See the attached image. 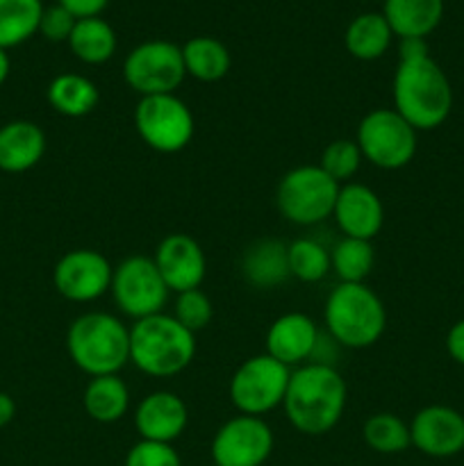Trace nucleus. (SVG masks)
<instances>
[{
    "label": "nucleus",
    "instance_id": "obj_1",
    "mask_svg": "<svg viewBox=\"0 0 464 466\" xmlns=\"http://www.w3.org/2000/svg\"><path fill=\"white\" fill-rule=\"evenodd\" d=\"M346 400L348 390L337 367L308 362L291 371L282 408L296 431L317 437L341 421Z\"/></svg>",
    "mask_w": 464,
    "mask_h": 466
},
{
    "label": "nucleus",
    "instance_id": "obj_2",
    "mask_svg": "<svg viewBox=\"0 0 464 466\" xmlns=\"http://www.w3.org/2000/svg\"><path fill=\"white\" fill-rule=\"evenodd\" d=\"M394 109L414 130H435L453 109V89L439 64L428 55L400 59L394 73Z\"/></svg>",
    "mask_w": 464,
    "mask_h": 466
},
{
    "label": "nucleus",
    "instance_id": "obj_3",
    "mask_svg": "<svg viewBox=\"0 0 464 466\" xmlns=\"http://www.w3.org/2000/svg\"><path fill=\"white\" fill-rule=\"evenodd\" d=\"M194 358L196 335L173 314H153L130 328V362L146 376H177Z\"/></svg>",
    "mask_w": 464,
    "mask_h": 466
},
{
    "label": "nucleus",
    "instance_id": "obj_4",
    "mask_svg": "<svg viewBox=\"0 0 464 466\" xmlns=\"http://www.w3.org/2000/svg\"><path fill=\"white\" fill-rule=\"evenodd\" d=\"M66 350L86 376H116L130 362V328L107 312L80 314L68 326Z\"/></svg>",
    "mask_w": 464,
    "mask_h": 466
},
{
    "label": "nucleus",
    "instance_id": "obj_5",
    "mask_svg": "<svg viewBox=\"0 0 464 466\" xmlns=\"http://www.w3.org/2000/svg\"><path fill=\"white\" fill-rule=\"evenodd\" d=\"M326 330L341 349H368L387 328V312L376 291L364 282H339L323 309Z\"/></svg>",
    "mask_w": 464,
    "mask_h": 466
},
{
    "label": "nucleus",
    "instance_id": "obj_6",
    "mask_svg": "<svg viewBox=\"0 0 464 466\" xmlns=\"http://www.w3.org/2000/svg\"><path fill=\"white\" fill-rule=\"evenodd\" d=\"M339 187L318 164L291 168L277 182V212L296 226H317L332 217Z\"/></svg>",
    "mask_w": 464,
    "mask_h": 466
},
{
    "label": "nucleus",
    "instance_id": "obj_7",
    "mask_svg": "<svg viewBox=\"0 0 464 466\" xmlns=\"http://www.w3.org/2000/svg\"><path fill=\"white\" fill-rule=\"evenodd\" d=\"M355 141L362 157L385 171L408 167L417 155V130L389 107L371 109L359 121Z\"/></svg>",
    "mask_w": 464,
    "mask_h": 466
},
{
    "label": "nucleus",
    "instance_id": "obj_8",
    "mask_svg": "<svg viewBox=\"0 0 464 466\" xmlns=\"http://www.w3.org/2000/svg\"><path fill=\"white\" fill-rule=\"evenodd\" d=\"M135 130L157 153H180L194 139L196 121L185 100L176 94L146 96L135 107Z\"/></svg>",
    "mask_w": 464,
    "mask_h": 466
},
{
    "label": "nucleus",
    "instance_id": "obj_9",
    "mask_svg": "<svg viewBox=\"0 0 464 466\" xmlns=\"http://www.w3.org/2000/svg\"><path fill=\"white\" fill-rule=\"evenodd\" d=\"M123 77L141 98L176 94L187 77L182 46L166 39H150L135 46L123 62Z\"/></svg>",
    "mask_w": 464,
    "mask_h": 466
},
{
    "label": "nucleus",
    "instance_id": "obj_10",
    "mask_svg": "<svg viewBox=\"0 0 464 466\" xmlns=\"http://www.w3.org/2000/svg\"><path fill=\"white\" fill-rule=\"evenodd\" d=\"M291 369L271 355H253L239 364L230 380V400L239 414L264 417L280 408L289 385Z\"/></svg>",
    "mask_w": 464,
    "mask_h": 466
},
{
    "label": "nucleus",
    "instance_id": "obj_11",
    "mask_svg": "<svg viewBox=\"0 0 464 466\" xmlns=\"http://www.w3.org/2000/svg\"><path fill=\"white\" fill-rule=\"evenodd\" d=\"M112 299L126 317L139 319L162 312L168 300V287L159 276L153 258L130 255L112 273Z\"/></svg>",
    "mask_w": 464,
    "mask_h": 466
},
{
    "label": "nucleus",
    "instance_id": "obj_12",
    "mask_svg": "<svg viewBox=\"0 0 464 466\" xmlns=\"http://www.w3.org/2000/svg\"><path fill=\"white\" fill-rule=\"evenodd\" d=\"M271 453L273 431L262 417H232L212 440L214 466H262Z\"/></svg>",
    "mask_w": 464,
    "mask_h": 466
},
{
    "label": "nucleus",
    "instance_id": "obj_13",
    "mask_svg": "<svg viewBox=\"0 0 464 466\" xmlns=\"http://www.w3.org/2000/svg\"><path fill=\"white\" fill-rule=\"evenodd\" d=\"M114 267L94 248L68 250L59 258L53 271V285L59 296L71 303H91L112 285Z\"/></svg>",
    "mask_w": 464,
    "mask_h": 466
},
{
    "label": "nucleus",
    "instance_id": "obj_14",
    "mask_svg": "<svg viewBox=\"0 0 464 466\" xmlns=\"http://www.w3.org/2000/svg\"><path fill=\"white\" fill-rule=\"evenodd\" d=\"M153 262L159 276L166 282L168 291H176V294L200 289L205 271H207L203 248L194 237L185 235V232H173V235L164 237L155 248Z\"/></svg>",
    "mask_w": 464,
    "mask_h": 466
},
{
    "label": "nucleus",
    "instance_id": "obj_15",
    "mask_svg": "<svg viewBox=\"0 0 464 466\" xmlns=\"http://www.w3.org/2000/svg\"><path fill=\"white\" fill-rule=\"evenodd\" d=\"M409 440L428 458H453L464 451V417L446 405H428L414 414Z\"/></svg>",
    "mask_w": 464,
    "mask_h": 466
},
{
    "label": "nucleus",
    "instance_id": "obj_16",
    "mask_svg": "<svg viewBox=\"0 0 464 466\" xmlns=\"http://www.w3.org/2000/svg\"><path fill=\"white\" fill-rule=\"evenodd\" d=\"M332 218L337 221L344 237L373 241L385 223V208L382 200L371 187L359 182H346L337 194Z\"/></svg>",
    "mask_w": 464,
    "mask_h": 466
},
{
    "label": "nucleus",
    "instance_id": "obj_17",
    "mask_svg": "<svg viewBox=\"0 0 464 466\" xmlns=\"http://www.w3.org/2000/svg\"><path fill=\"white\" fill-rule=\"evenodd\" d=\"M189 423L185 400L173 391H153L135 410V428L141 440L173 444Z\"/></svg>",
    "mask_w": 464,
    "mask_h": 466
},
{
    "label": "nucleus",
    "instance_id": "obj_18",
    "mask_svg": "<svg viewBox=\"0 0 464 466\" xmlns=\"http://www.w3.org/2000/svg\"><path fill=\"white\" fill-rule=\"evenodd\" d=\"M318 326L303 312H287L277 317L267 330V355L285 367H303L309 362L318 341Z\"/></svg>",
    "mask_w": 464,
    "mask_h": 466
},
{
    "label": "nucleus",
    "instance_id": "obj_19",
    "mask_svg": "<svg viewBox=\"0 0 464 466\" xmlns=\"http://www.w3.org/2000/svg\"><path fill=\"white\" fill-rule=\"evenodd\" d=\"M45 153V132L35 121L16 118L0 126V171L25 173Z\"/></svg>",
    "mask_w": 464,
    "mask_h": 466
},
{
    "label": "nucleus",
    "instance_id": "obj_20",
    "mask_svg": "<svg viewBox=\"0 0 464 466\" xmlns=\"http://www.w3.org/2000/svg\"><path fill=\"white\" fill-rule=\"evenodd\" d=\"M241 276L255 289L280 287L289 273L287 244L280 239H257L241 255Z\"/></svg>",
    "mask_w": 464,
    "mask_h": 466
},
{
    "label": "nucleus",
    "instance_id": "obj_21",
    "mask_svg": "<svg viewBox=\"0 0 464 466\" xmlns=\"http://www.w3.org/2000/svg\"><path fill=\"white\" fill-rule=\"evenodd\" d=\"M382 16L398 39H426L444 16V0H385Z\"/></svg>",
    "mask_w": 464,
    "mask_h": 466
},
{
    "label": "nucleus",
    "instance_id": "obj_22",
    "mask_svg": "<svg viewBox=\"0 0 464 466\" xmlns=\"http://www.w3.org/2000/svg\"><path fill=\"white\" fill-rule=\"evenodd\" d=\"M50 107L66 118H82L96 109L100 91L94 82L80 73H59L45 89Z\"/></svg>",
    "mask_w": 464,
    "mask_h": 466
},
{
    "label": "nucleus",
    "instance_id": "obj_23",
    "mask_svg": "<svg viewBox=\"0 0 464 466\" xmlns=\"http://www.w3.org/2000/svg\"><path fill=\"white\" fill-rule=\"evenodd\" d=\"M394 32L382 12H364L348 23L344 35L346 50L359 62H373L380 59L389 50Z\"/></svg>",
    "mask_w": 464,
    "mask_h": 466
},
{
    "label": "nucleus",
    "instance_id": "obj_24",
    "mask_svg": "<svg viewBox=\"0 0 464 466\" xmlns=\"http://www.w3.org/2000/svg\"><path fill=\"white\" fill-rule=\"evenodd\" d=\"M66 44L80 62L98 66L116 53V32L103 16L77 18Z\"/></svg>",
    "mask_w": 464,
    "mask_h": 466
},
{
    "label": "nucleus",
    "instance_id": "obj_25",
    "mask_svg": "<svg viewBox=\"0 0 464 466\" xmlns=\"http://www.w3.org/2000/svg\"><path fill=\"white\" fill-rule=\"evenodd\" d=\"M82 405L86 414L98 423H116L126 417L130 408V390L116 376L91 378L82 394Z\"/></svg>",
    "mask_w": 464,
    "mask_h": 466
},
{
    "label": "nucleus",
    "instance_id": "obj_26",
    "mask_svg": "<svg viewBox=\"0 0 464 466\" xmlns=\"http://www.w3.org/2000/svg\"><path fill=\"white\" fill-rule=\"evenodd\" d=\"M182 59H185V71L198 82H218L230 71V50L226 44L214 36L200 35L191 36L182 46Z\"/></svg>",
    "mask_w": 464,
    "mask_h": 466
},
{
    "label": "nucleus",
    "instance_id": "obj_27",
    "mask_svg": "<svg viewBox=\"0 0 464 466\" xmlns=\"http://www.w3.org/2000/svg\"><path fill=\"white\" fill-rule=\"evenodd\" d=\"M41 14V0H0V48H16L32 39L39 32Z\"/></svg>",
    "mask_w": 464,
    "mask_h": 466
},
{
    "label": "nucleus",
    "instance_id": "obj_28",
    "mask_svg": "<svg viewBox=\"0 0 464 466\" xmlns=\"http://www.w3.org/2000/svg\"><path fill=\"white\" fill-rule=\"evenodd\" d=\"M373 264H376V250L371 241L344 237L330 250V271H335L339 282L346 285L367 280L373 271Z\"/></svg>",
    "mask_w": 464,
    "mask_h": 466
},
{
    "label": "nucleus",
    "instance_id": "obj_29",
    "mask_svg": "<svg viewBox=\"0 0 464 466\" xmlns=\"http://www.w3.org/2000/svg\"><path fill=\"white\" fill-rule=\"evenodd\" d=\"M362 435L368 449L382 455L403 453L408 446H412L408 423L389 412L371 414L367 423H364Z\"/></svg>",
    "mask_w": 464,
    "mask_h": 466
},
{
    "label": "nucleus",
    "instance_id": "obj_30",
    "mask_svg": "<svg viewBox=\"0 0 464 466\" xmlns=\"http://www.w3.org/2000/svg\"><path fill=\"white\" fill-rule=\"evenodd\" d=\"M291 278L300 282H318L330 271V250L317 239H296L287 246Z\"/></svg>",
    "mask_w": 464,
    "mask_h": 466
},
{
    "label": "nucleus",
    "instance_id": "obj_31",
    "mask_svg": "<svg viewBox=\"0 0 464 466\" xmlns=\"http://www.w3.org/2000/svg\"><path fill=\"white\" fill-rule=\"evenodd\" d=\"M362 153H359L358 141L353 139H335L323 148L321 162L318 167L337 182V185H346L355 173L359 171L362 164Z\"/></svg>",
    "mask_w": 464,
    "mask_h": 466
},
{
    "label": "nucleus",
    "instance_id": "obj_32",
    "mask_svg": "<svg viewBox=\"0 0 464 466\" xmlns=\"http://www.w3.org/2000/svg\"><path fill=\"white\" fill-rule=\"evenodd\" d=\"M173 317L196 335V332L205 330L209 326V321L214 319V308L212 300L205 291L200 289H189L182 291L176 296V305H173Z\"/></svg>",
    "mask_w": 464,
    "mask_h": 466
},
{
    "label": "nucleus",
    "instance_id": "obj_33",
    "mask_svg": "<svg viewBox=\"0 0 464 466\" xmlns=\"http://www.w3.org/2000/svg\"><path fill=\"white\" fill-rule=\"evenodd\" d=\"M126 466H182V462L171 444L141 440L127 453Z\"/></svg>",
    "mask_w": 464,
    "mask_h": 466
},
{
    "label": "nucleus",
    "instance_id": "obj_34",
    "mask_svg": "<svg viewBox=\"0 0 464 466\" xmlns=\"http://www.w3.org/2000/svg\"><path fill=\"white\" fill-rule=\"evenodd\" d=\"M76 21L77 18L68 9H64L62 5L44 7V14H41L39 21V35L44 39L53 41V44H62V41H68L73 27H76Z\"/></svg>",
    "mask_w": 464,
    "mask_h": 466
},
{
    "label": "nucleus",
    "instance_id": "obj_35",
    "mask_svg": "<svg viewBox=\"0 0 464 466\" xmlns=\"http://www.w3.org/2000/svg\"><path fill=\"white\" fill-rule=\"evenodd\" d=\"M57 5L68 9L76 18H89L100 16L109 5V0H57Z\"/></svg>",
    "mask_w": 464,
    "mask_h": 466
},
{
    "label": "nucleus",
    "instance_id": "obj_36",
    "mask_svg": "<svg viewBox=\"0 0 464 466\" xmlns=\"http://www.w3.org/2000/svg\"><path fill=\"white\" fill-rule=\"evenodd\" d=\"M446 350H449V355L455 362L464 367V319L455 323L449 330V337H446Z\"/></svg>",
    "mask_w": 464,
    "mask_h": 466
},
{
    "label": "nucleus",
    "instance_id": "obj_37",
    "mask_svg": "<svg viewBox=\"0 0 464 466\" xmlns=\"http://www.w3.org/2000/svg\"><path fill=\"white\" fill-rule=\"evenodd\" d=\"M400 59H419V57H428V44L426 39H400L398 46Z\"/></svg>",
    "mask_w": 464,
    "mask_h": 466
},
{
    "label": "nucleus",
    "instance_id": "obj_38",
    "mask_svg": "<svg viewBox=\"0 0 464 466\" xmlns=\"http://www.w3.org/2000/svg\"><path fill=\"white\" fill-rule=\"evenodd\" d=\"M14 417H16V403H14L12 396L0 391V428L9 426Z\"/></svg>",
    "mask_w": 464,
    "mask_h": 466
},
{
    "label": "nucleus",
    "instance_id": "obj_39",
    "mask_svg": "<svg viewBox=\"0 0 464 466\" xmlns=\"http://www.w3.org/2000/svg\"><path fill=\"white\" fill-rule=\"evenodd\" d=\"M9 71H12V59H9L7 50L0 48V86H3L5 80L9 77Z\"/></svg>",
    "mask_w": 464,
    "mask_h": 466
}]
</instances>
